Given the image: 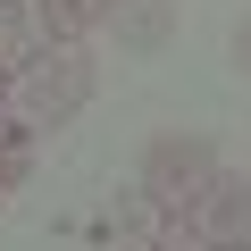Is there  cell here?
<instances>
[{
	"label": "cell",
	"mask_w": 251,
	"mask_h": 251,
	"mask_svg": "<svg viewBox=\"0 0 251 251\" xmlns=\"http://www.w3.org/2000/svg\"><path fill=\"white\" fill-rule=\"evenodd\" d=\"M25 9H34V25L50 42H92L109 25V0H25Z\"/></svg>",
	"instance_id": "5b68a950"
},
{
	"label": "cell",
	"mask_w": 251,
	"mask_h": 251,
	"mask_svg": "<svg viewBox=\"0 0 251 251\" xmlns=\"http://www.w3.org/2000/svg\"><path fill=\"white\" fill-rule=\"evenodd\" d=\"M92 251H151V243H92Z\"/></svg>",
	"instance_id": "30bf717a"
},
{
	"label": "cell",
	"mask_w": 251,
	"mask_h": 251,
	"mask_svg": "<svg viewBox=\"0 0 251 251\" xmlns=\"http://www.w3.org/2000/svg\"><path fill=\"white\" fill-rule=\"evenodd\" d=\"M117 9H126V0H109V17H117Z\"/></svg>",
	"instance_id": "4fadbf2b"
},
{
	"label": "cell",
	"mask_w": 251,
	"mask_h": 251,
	"mask_svg": "<svg viewBox=\"0 0 251 251\" xmlns=\"http://www.w3.org/2000/svg\"><path fill=\"white\" fill-rule=\"evenodd\" d=\"M193 218L209 243H251V168H218L209 193L193 201Z\"/></svg>",
	"instance_id": "3957f363"
},
{
	"label": "cell",
	"mask_w": 251,
	"mask_h": 251,
	"mask_svg": "<svg viewBox=\"0 0 251 251\" xmlns=\"http://www.w3.org/2000/svg\"><path fill=\"white\" fill-rule=\"evenodd\" d=\"M109 25H117V42H126V50H159V42H168V25H176V9H168V0H126Z\"/></svg>",
	"instance_id": "8992f818"
},
{
	"label": "cell",
	"mask_w": 251,
	"mask_h": 251,
	"mask_svg": "<svg viewBox=\"0 0 251 251\" xmlns=\"http://www.w3.org/2000/svg\"><path fill=\"white\" fill-rule=\"evenodd\" d=\"M218 251H251V243H218Z\"/></svg>",
	"instance_id": "7c38bea8"
},
{
	"label": "cell",
	"mask_w": 251,
	"mask_h": 251,
	"mask_svg": "<svg viewBox=\"0 0 251 251\" xmlns=\"http://www.w3.org/2000/svg\"><path fill=\"white\" fill-rule=\"evenodd\" d=\"M100 92V59L92 42H42L17 75H9V117L34 126V134H59V126Z\"/></svg>",
	"instance_id": "6da1fadb"
},
{
	"label": "cell",
	"mask_w": 251,
	"mask_h": 251,
	"mask_svg": "<svg viewBox=\"0 0 251 251\" xmlns=\"http://www.w3.org/2000/svg\"><path fill=\"white\" fill-rule=\"evenodd\" d=\"M159 218H168V209H159L143 184H117V193H109V209H100V226H92V243H151V234H159Z\"/></svg>",
	"instance_id": "277c9868"
},
{
	"label": "cell",
	"mask_w": 251,
	"mask_h": 251,
	"mask_svg": "<svg viewBox=\"0 0 251 251\" xmlns=\"http://www.w3.org/2000/svg\"><path fill=\"white\" fill-rule=\"evenodd\" d=\"M234 67H243V75H251V9H243V17H234Z\"/></svg>",
	"instance_id": "9c48e42d"
},
{
	"label": "cell",
	"mask_w": 251,
	"mask_h": 251,
	"mask_svg": "<svg viewBox=\"0 0 251 251\" xmlns=\"http://www.w3.org/2000/svg\"><path fill=\"white\" fill-rule=\"evenodd\" d=\"M25 176H34V126L0 117V201H9V193H17Z\"/></svg>",
	"instance_id": "52a82bcc"
},
{
	"label": "cell",
	"mask_w": 251,
	"mask_h": 251,
	"mask_svg": "<svg viewBox=\"0 0 251 251\" xmlns=\"http://www.w3.org/2000/svg\"><path fill=\"white\" fill-rule=\"evenodd\" d=\"M209 176H218V143L193 134V126L151 134V143H143V168H134V184H143L159 209H193V201L209 193Z\"/></svg>",
	"instance_id": "7a4b0ae2"
},
{
	"label": "cell",
	"mask_w": 251,
	"mask_h": 251,
	"mask_svg": "<svg viewBox=\"0 0 251 251\" xmlns=\"http://www.w3.org/2000/svg\"><path fill=\"white\" fill-rule=\"evenodd\" d=\"M0 117H9V75H0Z\"/></svg>",
	"instance_id": "8fae6325"
},
{
	"label": "cell",
	"mask_w": 251,
	"mask_h": 251,
	"mask_svg": "<svg viewBox=\"0 0 251 251\" xmlns=\"http://www.w3.org/2000/svg\"><path fill=\"white\" fill-rule=\"evenodd\" d=\"M151 251H218V243L201 234V218H193V209H168V218H159V234H151Z\"/></svg>",
	"instance_id": "ba28073f"
}]
</instances>
